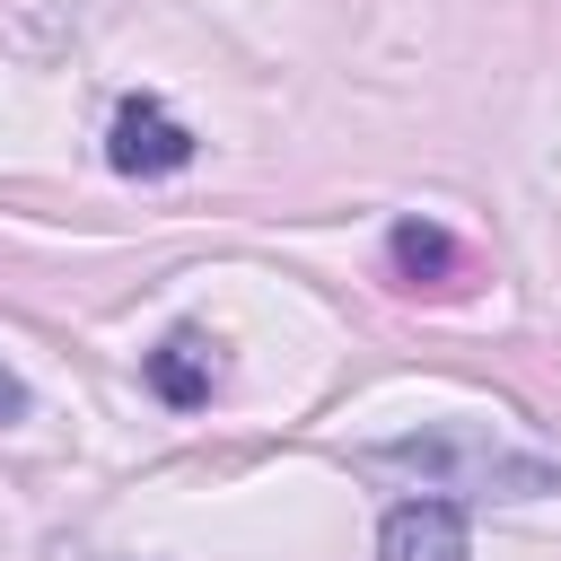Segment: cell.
<instances>
[{
  "instance_id": "1",
  "label": "cell",
  "mask_w": 561,
  "mask_h": 561,
  "mask_svg": "<svg viewBox=\"0 0 561 561\" xmlns=\"http://www.w3.org/2000/svg\"><path fill=\"white\" fill-rule=\"evenodd\" d=\"M105 158H114L123 175H175V167L193 158V131H184L167 105L131 96V105L114 114V131H105Z\"/></svg>"
},
{
  "instance_id": "2",
  "label": "cell",
  "mask_w": 561,
  "mask_h": 561,
  "mask_svg": "<svg viewBox=\"0 0 561 561\" xmlns=\"http://www.w3.org/2000/svg\"><path fill=\"white\" fill-rule=\"evenodd\" d=\"M377 561H465V508L456 500H403L377 535Z\"/></svg>"
},
{
  "instance_id": "3",
  "label": "cell",
  "mask_w": 561,
  "mask_h": 561,
  "mask_svg": "<svg viewBox=\"0 0 561 561\" xmlns=\"http://www.w3.org/2000/svg\"><path fill=\"white\" fill-rule=\"evenodd\" d=\"M210 377H219V359H210L202 333H167V342L149 351V386H158L167 403H210Z\"/></svg>"
},
{
  "instance_id": "4",
  "label": "cell",
  "mask_w": 561,
  "mask_h": 561,
  "mask_svg": "<svg viewBox=\"0 0 561 561\" xmlns=\"http://www.w3.org/2000/svg\"><path fill=\"white\" fill-rule=\"evenodd\" d=\"M394 272H412V280H421V272H456V245H447L438 228L403 219V228H394Z\"/></svg>"
},
{
  "instance_id": "5",
  "label": "cell",
  "mask_w": 561,
  "mask_h": 561,
  "mask_svg": "<svg viewBox=\"0 0 561 561\" xmlns=\"http://www.w3.org/2000/svg\"><path fill=\"white\" fill-rule=\"evenodd\" d=\"M0 412H18V386H9V377H0Z\"/></svg>"
}]
</instances>
